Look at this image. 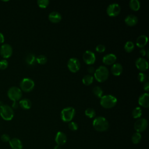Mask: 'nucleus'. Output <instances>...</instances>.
I'll list each match as a JSON object with an SVG mask.
<instances>
[{
    "label": "nucleus",
    "mask_w": 149,
    "mask_h": 149,
    "mask_svg": "<svg viewBox=\"0 0 149 149\" xmlns=\"http://www.w3.org/2000/svg\"><path fill=\"white\" fill-rule=\"evenodd\" d=\"M93 126L95 130L98 132H105L109 127V123L107 119L103 116H98L93 121Z\"/></svg>",
    "instance_id": "f257e3e1"
},
{
    "label": "nucleus",
    "mask_w": 149,
    "mask_h": 149,
    "mask_svg": "<svg viewBox=\"0 0 149 149\" xmlns=\"http://www.w3.org/2000/svg\"><path fill=\"white\" fill-rule=\"evenodd\" d=\"M117 101V98L115 96L110 94L103 95L100 98V104L105 109H109L114 107L116 105Z\"/></svg>",
    "instance_id": "f03ea898"
},
{
    "label": "nucleus",
    "mask_w": 149,
    "mask_h": 149,
    "mask_svg": "<svg viewBox=\"0 0 149 149\" xmlns=\"http://www.w3.org/2000/svg\"><path fill=\"white\" fill-rule=\"evenodd\" d=\"M109 76V70L105 66H100L94 73V77L98 82H104L107 80Z\"/></svg>",
    "instance_id": "7ed1b4c3"
},
{
    "label": "nucleus",
    "mask_w": 149,
    "mask_h": 149,
    "mask_svg": "<svg viewBox=\"0 0 149 149\" xmlns=\"http://www.w3.org/2000/svg\"><path fill=\"white\" fill-rule=\"evenodd\" d=\"M0 115L1 118L5 120H10L14 116L13 108L8 105H2L0 106Z\"/></svg>",
    "instance_id": "20e7f679"
},
{
    "label": "nucleus",
    "mask_w": 149,
    "mask_h": 149,
    "mask_svg": "<svg viewBox=\"0 0 149 149\" xmlns=\"http://www.w3.org/2000/svg\"><path fill=\"white\" fill-rule=\"evenodd\" d=\"M75 115V109L72 107L63 108L61 112V118L64 122H70Z\"/></svg>",
    "instance_id": "39448f33"
},
{
    "label": "nucleus",
    "mask_w": 149,
    "mask_h": 149,
    "mask_svg": "<svg viewBox=\"0 0 149 149\" xmlns=\"http://www.w3.org/2000/svg\"><path fill=\"white\" fill-rule=\"evenodd\" d=\"M7 95L10 100H12L13 102H15L22 98V91L19 87L13 86L8 89Z\"/></svg>",
    "instance_id": "423d86ee"
},
{
    "label": "nucleus",
    "mask_w": 149,
    "mask_h": 149,
    "mask_svg": "<svg viewBox=\"0 0 149 149\" xmlns=\"http://www.w3.org/2000/svg\"><path fill=\"white\" fill-rule=\"evenodd\" d=\"M20 87L22 91L24 92H30L34 87V82L30 78H23L20 83Z\"/></svg>",
    "instance_id": "0eeeda50"
},
{
    "label": "nucleus",
    "mask_w": 149,
    "mask_h": 149,
    "mask_svg": "<svg viewBox=\"0 0 149 149\" xmlns=\"http://www.w3.org/2000/svg\"><path fill=\"white\" fill-rule=\"evenodd\" d=\"M121 10V8L118 3H112L109 4L107 8V13L111 17L118 16Z\"/></svg>",
    "instance_id": "6e6552de"
},
{
    "label": "nucleus",
    "mask_w": 149,
    "mask_h": 149,
    "mask_svg": "<svg viewBox=\"0 0 149 149\" xmlns=\"http://www.w3.org/2000/svg\"><path fill=\"white\" fill-rule=\"evenodd\" d=\"M148 126L147 120L145 118L138 119L134 124V129L136 132L141 133L146 130Z\"/></svg>",
    "instance_id": "1a4fd4ad"
},
{
    "label": "nucleus",
    "mask_w": 149,
    "mask_h": 149,
    "mask_svg": "<svg viewBox=\"0 0 149 149\" xmlns=\"http://www.w3.org/2000/svg\"><path fill=\"white\" fill-rule=\"evenodd\" d=\"M67 66L71 72L76 73L80 69V63L79 59L76 58H71L68 60Z\"/></svg>",
    "instance_id": "9d476101"
},
{
    "label": "nucleus",
    "mask_w": 149,
    "mask_h": 149,
    "mask_svg": "<svg viewBox=\"0 0 149 149\" xmlns=\"http://www.w3.org/2000/svg\"><path fill=\"white\" fill-rule=\"evenodd\" d=\"M13 49L9 44H3L0 48V54L4 58H9L12 55Z\"/></svg>",
    "instance_id": "9b49d317"
},
{
    "label": "nucleus",
    "mask_w": 149,
    "mask_h": 149,
    "mask_svg": "<svg viewBox=\"0 0 149 149\" xmlns=\"http://www.w3.org/2000/svg\"><path fill=\"white\" fill-rule=\"evenodd\" d=\"M83 59L84 62L87 65H93L96 60L94 53L89 50H87L84 52L83 55Z\"/></svg>",
    "instance_id": "f8f14e48"
},
{
    "label": "nucleus",
    "mask_w": 149,
    "mask_h": 149,
    "mask_svg": "<svg viewBox=\"0 0 149 149\" xmlns=\"http://www.w3.org/2000/svg\"><path fill=\"white\" fill-rule=\"evenodd\" d=\"M135 65L137 68L141 72L147 70L148 68V63L144 58H138L135 62Z\"/></svg>",
    "instance_id": "ddd939ff"
},
{
    "label": "nucleus",
    "mask_w": 149,
    "mask_h": 149,
    "mask_svg": "<svg viewBox=\"0 0 149 149\" xmlns=\"http://www.w3.org/2000/svg\"><path fill=\"white\" fill-rule=\"evenodd\" d=\"M67 141V136L62 132L59 131L56 133L55 137V141L57 144V145L61 146L64 145Z\"/></svg>",
    "instance_id": "4468645a"
},
{
    "label": "nucleus",
    "mask_w": 149,
    "mask_h": 149,
    "mask_svg": "<svg viewBox=\"0 0 149 149\" xmlns=\"http://www.w3.org/2000/svg\"><path fill=\"white\" fill-rule=\"evenodd\" d=\"M149 94L147 93H143L140 95L138 99L139 104L144 108H148L149 107Z\"/></svg>",
    "instance_id": "2eb2a0df"
},
{
    "label": "nucleus",
    "mask_w": 149,
    "mask_h": 149,
    "mask_svg": "<svg viewBox=\"0 0 149 149\" xmlns=\"http://www.w3.org/2000/svg\"><path fill=\"white\" fill-rule=\"evenodd\" d=\"M102 62L106 65H111L115 63L116 61V56L113 54H108L102 58Z\"/></svg>",
    "instance_id": "dca6fc26"
},
{
    "label": "nucleus",
    "mask_w": 149,
    "mask_h": 149,
    "mask_svg": "<svg viewBox=\"0 0 149 149\" xmlns=\"http://www.w3.org/2000/svg\"><path fill=\"white\" fill-rule=\"evenodd\" d=\"M112 74L115 76H118L121 74L123 72V67L119 63H115L112 65L111 68Z\"/></svg>",
    "instance_id": "f3484780"
},
{
    "label": "nucleus",
    "mask_w": 149,
    "mask_h": 149,
    "mask_svg": "<svg viewBox=\"0 0 149 149\" xmlns=\"http://www.w3.org/2000/svg\"><path fill=\"white\" fill-rule=\"evenodd\" d=\"M48 19L51 22L53 23H57L62 20V16L59 12L56 11H53L49 14Z\"/></svg>",
    "instance_id": "a211bd4d"
},
{
    "label": "nucleus",
    "mask_w": 149,
    "mask_h": 149,
    "mask_svg": "<svg viewBox=\"0 0 149 149\" xmlns=\"http://www.w3.org/2000/svg\"><path fill=\"white\" fill-rule=\"evenodd\" d=\"M12 149H22L23 144L21 140L16 137L12 138L9 141Z\"/></svg>",
    "instance_id": "6ab92c4d"
},
{
    "label": "nucleus",
    "mask_w": 149,
    "mask_h": 149,
    "mask_svg": "<svg viewBox=\"0 0 149 149\" xmlns=\"http://www.w3.org/2000/svg\"><path fill=\"white\" fill-rule=\"evenodd\" d=\"M125 23L129 26H134L138 22V18L134 15H129L125 19Z\"/></svg>",
    "instance_id": "aec40b11"
},
{
    "label": "nucleus",
    "mask_w": 149,
    "mask_h": 149,
    "mask_svg": "<svg viewBox=\"0 0 149 149\" xmlns=\"http://www.w3.org/2000/svg\"><path fill=\"white\" fill-rule=\"evenodd\" d=\"M148 42V37L146 35H141L139 36L136 39V45L141 48H143Z\"/></svg>",
    "instance_id": "412c9836"
},
{
    "label": "nucleus",
    "mask_w": 149,
    "mask_h": 149,
    "mask_svg": "<svg viewBox=\"0 0 149 149\" xmlns=\"http://www.w3.org/2000/svg\"><path fill=\"white\" fill-rule=\"evenodd\" d=\"M20 107L24 109H29L32 105L31 101L28 98H23L20 100L19 102Z\"/></svg>",
    "instance_id": "4be33fe9"
},
{
    "label": "nucleus",
    "mask_w": 149,
    "mask_h": 149,
    "mask_svg": "<svg viewBox=\"0 0 149 149\" xmlns=\"http://www.w3.org/2000/svg\"><path fill=\"white\" fill-rule=\"evenodd\" d=\"M129 7L133 11H137L140 8V2L138 0H131L129 2Z\"/></svg>",
    "instance_id": "5701e85b"
},
{
    "label": "nucleus",
    "mask_w": 149,
    "mask_h": 149,
    "mask_svg": "<svg viewBox=\"0 0 149 149\" xmlns=\"http://www.w3.org/2000/svg\"><path fill=\"white\" fill-rule=\"evenodd\" d=\"M26 62L29 65H34L36 62V57L33 54H29L26 57Z\"/></svg>",
    "instance_id": "b1692460"
},
{
    "label": "nucleus",
    "mask_w": 149,
    "mask_h": 149,
    "mask_svg": "<svg viewBox=\"0 0 149 149\" xmlns=\"http://www.w3.org/2000/svg\"><path fill=\"white\" fill-rule=\"evenodd\" d=\"M94 80V77L91 74H86L82 79L83 83L86 86H89L92 84Z\"/></svg>",
    "instance_id": "393cba45"
},
{
    "label": "nucleus",
    "mask_w": 149,
    "mask_h": 149,
    "mask_svg": "<svg viewBox=\"0 0 149 149\" xmlns=\"http://www.w3.org/2000/svg\"><path fill=\"white\" fill-rule=\"evenodd\" d=\"M132 115L133 118L134 119H139L142 115V110L141 108L139 107H137L134 108L132 112Z\"/></svg>",
    "instance_id": "a878e982"
},
{
    "label": "nucleus",
    "mask_w": 149,
    "mask_h": 149,
    "mask_svg": "<svg viewBox=\"0 0 149 149\" xmlns=\"http://www.w3.org/2000/svg\"><path fill=\"white\" fill-rule=\"evenodd\" d=\"M124 49L125 51L128 53L132 52L134 49V43L131 41H127L124 45Z\"/></svg>",
    "instance_id": "bb28decb"
},
{
    "label": "nucleus",
    "mask_w": 149,
    "mask_h": 149,
    "mask_svg": "<svg viewBox=\"0 0 149 149\" xmlns=\"http://www.w3.org/2000/svg\"><path fill=\"white\" fill-rule=\"evenodd\" d=\"M141 140V135L140 133L136 132L133 133V134L132 136L131 140H132V142L134 144H137L139 143Z\"/></svg>",
    "instance_id": "cd10ccee"
},
{
    "label": "nucleus",
    "mask_w": 149,
    "mask_h": 149,
    "mask_svg": "<svg viewBox=\"0 0 149 149\" xmlns=\"http://www.w3.org/2000/svg\"><path fill=\"white\" fill-rule=\"evenodd\" d=\"M93 94L98 98H101L103 94V90L100 86H95L93 89Z\"/></svg>",
    "instance_id": "c85d7f7f"
},
{
    "label": "nucleus",
    "mask_w": 149,
    "mask_h": 149,
    "mask_svg": "<svg viewBox=\"0 0 149 149\" xmlns=\"http://www.w3.org/2000/svg\"><path fill=\"white\" fill-rule=\"evenodd\" d=\"M85 115L87 117L89 118H93L95 116V111L92 108H88L85 110Z\"/></svg>",
    "instance_id": "c756f323"
},
{
    "label": "nucleus",
    "mask_w": 149,
    "mask_h": 149,
    "mask_svg": "<svg viewBox=\"0 0 149 149\" xmlns=\"http://www.w3.org/2000/svg\"><path fill=\"white\" fill-rule=\"evenodd\" d=\"M36 62L40 65H44L47 63V58L44 55H40L36 58Z\"/></svg>",
    "instance_id": "7c9ffc66"
},
{
    "label": "nucleus",
    "mask_w": 149,
    "mask_h": 149,
    "mask_svg": "<svg viewBox=\"0 0 149 149\" xmlns=\"http://www.w3.org/2000/svg\"><path fill=\"white\" fill-rule=\"evenodd\" d=\"M37 3L40 8H45L48 6L49 1L48 0H38Z\"/></svg>",
    "instance_id": "2f4dec72"
},
{
    "label": "nucleus",
    "mask_w": 149,
    "mask_h": 149,
    "mask_svg": "<svg viewBox=\"0 0 149 149\" xmlns=\"http://www.w3.org/2000/svg\"><path fill=\"white\" fill-rule=\"evenodd\" d=\"M137 79L139 80V81L141 82V83H144L147 80V76L146 74L143 73V72H140L138 74V76H137Z\"/></svg>",
    "instance_id": "473e14b6"
},
{
    "label": "nucleus",
    "mask_w": 149,
    "mask_h": 149,
    "mask_svg": "<svg viewBox=\"0 0 149 149\" xmlns=\"http://www.w3.org/2000/svg\"><path fill=\"white\" fill-rule=\"evenodd\" d=\"M68 127L72 131H76L78 129V125L74 122H70L68 124Z\"/></svg>",
    "instance_id": "72a5a7b5"
},
{
    "label": "nucleus",
    "mask_w": 149,
    "mask_h": 149,
    "mask_svg": "<svg viewBox=\"0 0 149 149\" xmlns=\"http://www.w3.org/2000/svg\"><path fill=\"white\" fill-rule=\"evenodd\" d=\"M8 66V62L6 59H2L0 61V69L4 70Z\"/></svg>",
    "instance_id": "f704fd0d"
},
{
    "label": "nucleus",
    "mask_w": 149,
    "mask_h": 149,
    "mask_svg": "<svg viewBox=\"0 0 149 149\" xmlns=\"http://www.w3.org/2000/svg\"><path fill=\"white\" fill-rule=\"evenodd\" d=\"M95 51L99 53L104 52L105 51V46L102 44H99L96 46Z\"/></svg>",
    "instance_id": "c9c22d12"
},
{
    "label": "nucleus",
    "mask_w": 149,
    "mask_h": 149,
    "mask_svg": "<svg viewBox=\"0 0 149 149\" xmlns=\"http://www.w3.org/2000/svg\"><path fill=\"white\" fill-rule=\"evenodd\" d=\"M1 139L3 142L6 143V142H9L10 141V136L8 134H3L1 137Z\"/></svg>",
    "instance_id": "e433bc0d"
},
{
    "label": "nucleus",
    "mask_w": 149,
    "mask_h": 149,
    "mask_svg": "<svg viewBox=\"0 0 149 149\" xmlns=\"http://www.w3.org/2000/svg\"><path fill=\"white\" fill-rule=\"evenodd\" d=\"M95 71V69L94 68V67H93L92 66H90L87 68V72L90 74H94Z\"/></svg>",
    "instance_id": "4c0bfd02"
},
{
    "label": "nucleus",
    "mask_w": 149,
    "mask_h": 149,
    "mask_svg": "<svg viewBox=\"0 0 149 149\" xmlns=\"http://www.w3.org/2000/svg\"><path fill=\"white\" fill-rule=\"evenodd\" d=\"M143 89L146 91H148L149 90V83L146 82L143 86Z\"/></svg>",
    "instance_id": "58836bf2"
},
{
    "label": "nucleus",
    "mask_w": 149,
    "mask_h": 149,
    "mask_svg": "<svg viewBox=\"0 0 149 149\" xmlns=\"http://www.w3.org/2000/svg\"><path fill=\"white\" fill-rule=\"evenodd\" d=\"M146 53H147V51H146V50L144 48H141V50L140 51V54H141V55L142 56H146Z\"/></svg>",
    "instance_id": "ea45409f"
},
{
    "label": "nucleus",
    "mask_w": 149,
    "mask_h": 149,
    "mask_svg": "<svg viewBox=\"0 0 149 149\" xmlns=\"http://www.w3.org/2000/svg\"><path fill=\"white\" fill-rule=\"evenodd\" d=\"M5 41V38H4V36L3 34L0 32V44H2Z\"/></svg>",
    "instance_id": "a19ab883"
},
{
    "label": "nucleus",
    "mask_w": 149,
    "mask_h": 149,
    "mask_svg": "<svg viewBox=\"0 0 149 149\" xmlns=\"http://www.w3.org/2000/svg\"><path fill=\"white\" fill-rule=\"evenodd\" d=\"M54 149H61V146H58V145H56V146H55L54 147Z\"/></svg>",
    "instance_id": "79ce46f5"
},
{
    "label": "nucleus",
    "mask_w": 149,
    "mask_h": 149,
    "mask_svg": "<svg viewBox=\"0 0 149 149\" xmlns=\"http://www.w3.org/2000/svg\"><path fill=\"white\" fill-rule=\"evenodd\" d=\"M146 55H147V56L148 58L149 57V52H148V51H147V52L146 53Z\"/></svg>",
    "instance_id": "37998d69"
}]
</instances>
